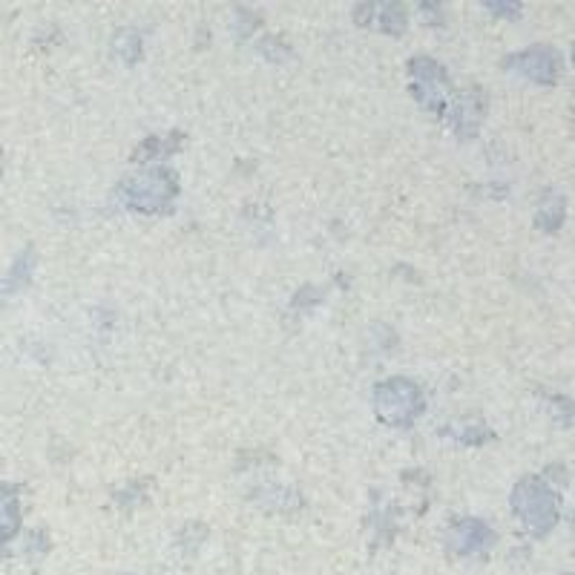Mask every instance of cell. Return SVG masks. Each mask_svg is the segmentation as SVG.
I'll use <instances>...</instances> for the list:
<instances>
[{"label":"cell","mask_w":575,"mask_h":575,"mask_svg":"<svg viewBox=\"0 0 575 575\" xmlns=\"http://www.w3.org/2000/svg\"><path fill=\"white\" fill-rule=\"evenodd\" d=\"M515 512H521V521L532 532H547L555 524V498L541 483L527 481L521 489H515Z\"/></svg>","instance_id":"6da1fadb"},{"label":"cell","mask_w":575,"mask_h":575,"mask_svg":"<svg viewBox=\"0 0 575 575\" xmlns=\"http://www.w3.org/2000/svg\"><path fill=\"white\" fill-rule=\"evenodd\" d=\"M492 541V532L483 527L481 521H463L455 527L452 538H449V547L460 555H469V552L483 550L486 544Z\"/></svg>","instance_id":"7a4b0ae2"},{"label":"cell","mask_w":575,"mask_h":575,"mask_svg":"<svg viewBox=\"0 0 575 575\" xmlns=\"http://www.w3.org/2000/svg\"><path fill=\"white\" fill-rule=\"evenodd\" d=\"M18 529V498L15 489L0 486V541L12 538Z\"/></svg>","instance_id":"3957f363"}]
</instances>
